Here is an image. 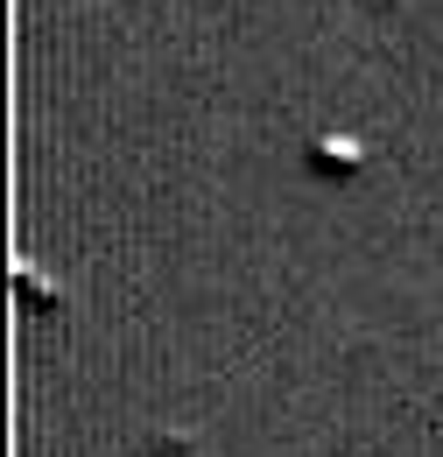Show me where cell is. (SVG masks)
I'll list each match as a JSON object with an SVG mask.
<instances>
[{
    "label": "cell",
    "instance_id": "cell-1",
    "mask_svg": "<svg viewBox=\"0 0 443 457\" xmlns=\"http://www.w3.org/2000/svg\"><path fill=\"white\" fill-rule=\"evenodd\" d=\"M303 162H310V176H324V183H352V176L366 170V148L352 134H317Z\"/></svg>",
    "mask_w": 443,
    "mask_h": 457
}]
</instances>
